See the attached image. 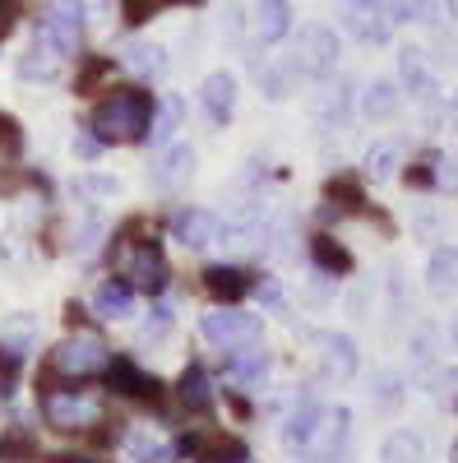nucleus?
Listing matches in <instances>:
<instances>
[{"mask_svg": "<svg viewBox=\"0 0 458 463\" xmlns=\"http://www.w3.org/2000/svg\"><path fill=\"white\" fill-rule=\"evenodd\" d=\"M148 130H153V98L144 89H117L111 98H102L98 111H93V135L102 144L148 139Z\"/></svg>", "mask_w": 458, "mask_h": 463, "instance_id": "f257e3e1", "label": "nucleus"}, {"mask_svg": "<svg viewBox=\"0 0 458 463\" xmlns=\"http://www.w3.org/2000/svg\"><path fill=\"white\" fill-rule=\"evenodd\" d=\"M42 412L56 431H84V427H98L102 403L93 394H79V390H56L42 399Z\"/></svg>", "mask_w": 458, "mask_h": 463, "instance_id": "f03ea898", "label": "nucleus"}, {"mask_svg": "<svg viewBox=\"0 0 458 463\" xmlns=\"http://www.w3.org/2000/svg\"><path fill=\"white\" fill-rule=\"evenodd\" d=\"M79 33H84V0H47V14L37 24V37H47V43L65 56L79 47Z\"/></svg>", "mask_w": 458, "mask_h": 463, "instance_id": "7ed1b4c3", "label": "nucleus"}, {"mask_svg": "<svg viewBox=\"0 0 458 463\" xmlns=\"http://www.w3.org/2000/svg\"><path fill=\"white\" fill-rule=\"evenodd\" d=\"M342 19H348L352 37H361V43H370V47H385L394 37V10L385 5V0H348V5H342Z\"/></svg>", "mask_w": 458, "mask_h": 463, "instance_id": "20e7f679", "label": "nucleus"}, {"mask_svg": "<svg viewBox=\"0 0 458 463\" xmlns=\"http://www.w3.org/2000/svg\"><path fill=\"white\" fill-rule=\"evenodd\" d=\"M51 366L61 371V375H98L102 366H107V347H102V338H93V334H74V338H65L61 347H56V357H51Z\"/></svg>", "mask_w": 458, "mask_h": 463, "instance_id": "39448f33", "label": "nucleus"}, {"mask_svg": "<svg viewBox=\"0 0 458 463\" xmlns=\"http://www.w3.org/2000/svg\"><path fill=\"white\" fill-rule=\"evenodd\" d=\"M333 65H338V37H333L324 24L305 28V33L296 37V70L311 74V80H324Z\"/></svg>", "mask_w": 458, "mask_h": 463, "instance_id": "423d86ee", "label": "nucleus"}, {"mask_svg": "<svg viewBox=\"0 0 458 463\" xmlns=\"http://www.w3.org/2000/svg\"><path fill=\"white\" fill-rule=\"evenodd\" d=\"M126 279H130V288H139V292H163L167 279H172V269H167V260H163L158 246H153V241H139V246H130Z\"/></svg>", "mask_w": 458, "mask_h": 463, "instance_id": "0eeeda50", "label": "nucleus"}, {"mask_svg": "<svg viewBox=\"0 0 458 463\" xmlns=\"http://www.w3.org/2000/svg\"><path fill=\"white\" fill-rule=\"evenodd\" d=\"M200 334L218 347H241L250 338H259V316H241V311H227V316H204Z\"/></svg>", "mask_w": 458, "mask_h": 463, "instance_id": "6e6552de", "label": "nucleus"}, {"mask_svg": "<svg viewBox=\"0 0 458 463\" xmlns=\"http://www.w3.org/2000/svg\"><path fill=\"white\" fill-rule=\"evenodd\" d=\"M102 371H107V384L117 394H130V399H144V403H163V384L153 380V375H144L135 362L117 357V362H107Z\"/></svg>", "mask_w": 458, "mask_h": 463, "instance_id": "1a4fd4ad", "label": "nucleus"}, {"mask_svg": "<svg viewBox=\"0 0 458 463\" xmlns=\"http://www.w3.org/2000/svg\"><path fill=\"white\" fill-rule=\"evenodd\" d=\"M218 218L213 213H204V209H181L176 218H172V237L181 241V246H190V250H200V246H209V241H218Z\"/></svg>", "mask_w": 458, "mask_h": 463, "instance_id": "9d476101", "label": "nucleus"}, {"mask_svg": "<svg viewBox=\"0 0 458 463\" xmlns=\"http://www.w3.org/2000/svg\"><path fill=\"white\" fill-rule=\"evenodd\" d=\"M292 28V5L287 0H255V37L264 47H278Z\"/></svg>", "mask_w": 458, "mask_h": 463, "instance_id": "9b49d317", "label": "nucleus"}, {"mask_svg": "<svg viewBox=\"0 0 458 463\" xmlns=\"http://www.w3.org/2000/svg\"><path fill=\"white\" fill-rule=\"evenodd\" d=\"M204 288H209L213 301L237 306V301L250 292V274H241V269H232V264H213L209 274H204Z\"/></svg>", "mask_w": 458, "mask_h": 463, "instance_id": "f8f14e48", "label": "nucleus"}, {"mask_svg": "<svg viewBox=\"0 0 458 463\" xmlns=\"http://www.w3.org/2000/svg\"><path fill=\"white\" fill-rule=\"evenodd\" d=\"M204 111L213 116V121L218 126H227V121H232V107H237V80H232V74H209V80H204Z\"/></svg>", "mask_w": 458, "mask_h": 463, "instance_id": "ddd939ff", "label": "nucleus"}, {"mask_svg": "<svg viewBox=\"0 0 458 463\" xmlns=\"http://www.w3.org/2000/svg\"><path fill=\"white\" fill-rule=\"evenodd\" d=\"M176 403L190 408V412H209V408H213V380H209L204 366H190V371L181 375V384H176Z\"/></svg>", "mask_w": 458, "mask_h": 463, "instance_id": "4468645a", "label": "nucleus"}, {"mask_svg": "<svg viewBox=\"0 0 458 463\" xmlns=\"http://www.w3.org/2000/svg\"><path fill=\"white\" fill-rule=\"evenodd\" d=\"M324 427V408L320 403H301L287 421H283V440L287 445H305V440H315Z\"/></svg>", "mask_w": 458, "mask_h": 463, "instance_id": "2eb2a0df", "label": "nucleus"}, {"mask_svg": "<svg viewBox=\"0 0 458 463\" xmlns=\"http://www.w3.org/2000/svg\"><path fill=\"white\" fill-rule=\"evenodd\" d=\"M93 306H98V316H107V320H126L135 311V288L130 283H102Z\"/></svg>", "mask_w": 458, "mask_h": 463, "instance_id": "dca6fc26", "label": "nucleus"}, {"mask_svg": "<svg viewBox=\"0 0 458 463\" xmlns=\"http://www.w3.org/2000/svg\"><path fill=\"white\" fill-rule=\"evenodd\" d=\"M398 111V84L389 80H375L361 98V116H370V121H389V116Z\"/></svg>", "mask_w": 458, "mask_h": 463, "instance_id": "f3484780", "label": "nucleus"}, {"mask_svg": "<svg viewBox=\"0 0 458 463\" xmlns=\"http://www.w3.org/2000/svg\"><path fill=\"white\" fill-rule=\"evenodd\" d=\"M398 70H403V89L416 93V98H431V74H426V61L416 47H403L398 52Z\"/></svg>", "mask_w": 458, "mask_h": 463, "instance_id": "a211bd4d", "label": "nucleus"}, {"mask_svg": "<svg viewBox=\"0 0 458 463\" xmlns=\"http://www.w3.org/2000/svg\"><path fill=\"white\" fill-rule=\"evenodd\" d=\"M324 362H329V375H338V380H348L352 371H357V347H352V338L348 334H324Z\"/></svg>", "mask_w": 458, "mask_h": 463, "instance_id": "6ab92c4d", "label": "nucleus"}, {"mask_svg": "<svg viewBox=\"0 0 458 463\" xmlns=\"http://www.w3.org/2000/svg\"><path fill=\"white\" fill-rule=\"evenodd\" d=\"M398 163H403V148H398L394 139H389V144H375V148L366 153V176H370V181H389Z\"/></svg>", "mask_w": 458, "mask_h": 463, "instance_id": "aec40b11", "label": "nucleus"}, {"mask_svg": "<svg viewBox=\"0 0 458 463\" xmlns=\"http://www.w3.org/2000/svg\"><path fill=\"white\" fill-rule=\"evenodd\" d=\"M431 288H435L440 297L458 288V250H453V246H444V250L431 255Z\"/></svg>", "mask_w": 458, "mask_h": 463, "instance_id": "412c9836", "label": "nucleus"}, {"mask_svg": "<svg viewBox=\"0 0 458 463\" xmlns=\"http://www.w3.org/2000/svg\"><path fill=\"white\" fill-rule=\"evenodd\" d=\"M250 458V449L237 440V436H218L213 445H204L200 454H195V463H246Z\"/></svg>", "mask_w": 458, "mask_h": 463, "instance_id": "4be33fe9", "label": "nucleus"}, {"mask_svg": "<svg viewBox=\"0 0 458 463\" xmlns=\"http://www.w3.org/2000/svg\"><path fill=\"white\" fill-rule=\"evenodd\" d=\"M311 255H315L320 269H329V274H348V269H352V255L342 250L333 237H315V241H311Z\"/></svg>", "mask_w": 458, "mask_h": 463, "instance_id": "5701e85b", "label": "nucleus"}, {"mask_svg": "<svg viewBox=\"0 0 458 463\" xmlns=\"http://www.w3.org/2000/svg\"><path fill=\"white\" fill-rule=\"evenodd\" d=\"M379 463H422V440H416L412 431H398L385 440V454H379Z\"/></svg>", "mask_w": 458, "mask_h": 463, "instance_id": "b1692460", "label": "nucleus"}, {"mask_svg": "<svg viewBox=\"0 0 458 463\" xmlns=\"http://www.w3.org/2000/svg\"><path fill=\"white\" fill-rule=\"evenodd\" d=\"M264 371H269V357H264L259 347L241 343L237 353H232V375H237V380H259Z\"/></svg>", "mask_w": 458, "mask_h": 463, "instance_id": "393cba45", "label": "nucleus"}, {"mask_svg": "<svg viewBox=\"0 0 458 463\" xmlns=\"http://www.w3.org/2000/svg\"><path fill=\"white\" fill-rule=\"evenodd\" d=\"M389 10L398 24H435L440 0H389Z\"/></svg>", "mask_w": 458, "mask_h": 463, "instance_id": "a878e982", "label": "nucleus"}, {"mask_svg": "<svg viewBox=\"0 0 458 463\" xmlns=\"http://www.w3.org/2000/svg\"><path fill=\"white\" fill-rule=\"evenodd\" d=\"M190 167H195V153H190V148L181 144V148H172L167 158H163V172H158V181H163V185L190 181Z\"/></svg>", "mask_w": 458, "mask_h": 463, "instance_id": "bb28decb", "label": "nucleus"}, {"mask_svg": "<svg viewBox=\"0 0 458 463\" xmlns=\"http://www.w3.org/2000/svg\"><path fill=\"white\" fill-rule=\"evenodd\" d=\"M130 65L144 74V80H158V74H167V52L163 47H139L130 56Z\"/></svg>", "mask_w": 458, "mask_h": 463, "instance_id": "cd10ccee", "label": "nucleus"}, {"mask_svg": "<svg viewBox=\"0 0 458 463\" xmlns=\"http://www.w3.org/2000/svg\"><path fill=\"white\" fill-rule=\"evenodd\" d=\"M28 454H33L28 431H5V436H0V463H23Z\"/></svg>", "mask_w": 458, "mask_h": 463, "instance_id": "c85d7f7f", "label": "nucleus"}, {"mask_svg": "<svg viewBox=\"0 0 458 463\" xmlns=\"http://www.w3.org/2000/svg\"><path fill=\"white\" fill-rule=\"evenodd\" d=\"M163 5H167V0H121V14H126V24L139 28V24H148L153 14H158Z\"/></svg>", "mask_w": 458, "mask_h": 463, "instance_id": "c756f323", "label": "nucleus"}, {"mask_svg": "<svg viewBox=\"0 0 458 463\" xmlns=\"http://www.w3.org/2000/svg\"><path fill=\"white\" fill-rule=\"evenodd\" d=\"M435 185L440 190H449V195H458V158H453V153H440V158H435Z\"/></svg>", "mask_w": 458, "mask_h": 463, "instance_id": "7c9ffc66", "label": "nucleus"}, {"mask_svg": "<svg viewBox=\"0 0 458 463\" xmlns=\"http://www.w3.org/2000/svg\"><path fill=\"white\" fill-rule=\"evenodd\" d=\"M107 70H111V61H89V65H84V74H79V80H74V89H79V93H89V89H93V84L102 80Z\"/></svg>", "mask_w": 458, "mask_h": 463, "instance_id": "2f4dec72", "label": "nucleus"}, {"mask_svg": "<svg viewBox=\"0 0 458 463\" xmlns=\"http://www.w3.org/2000/svg\"><path fill=\"white\" fill-rule=\"evenodd\" d=\"M130 454H135V458H148V463H163V458H167L163 445H153V440H144V436L130 440Z\"/></svg>", "mask_w": 458, "mask_h": 463, "instance_id": "473e14b6", "label": "nucleus"}, {"mask_svg": "<svg viewBox=\"0 0 458 463\" xmlns=\"http://www.w3.org/2000/svg\"><path fill=\"white\" fill-rule=\"evenodd\" d=\"M19 353H10V347H0V384H10L14 375H19Z\"/></svg>", "mask_w": 458, "mask_h": 463, "instance_id": "72a5a7b5", "label": "nucleus"}, {"mask_svg": "<svg viewBox=\"0 0 458 463\" xmlns=\"http://www.w3.org/2000/svg\"><path fill=\"white\" fill-rule=\"evenodd\" d=\"M181 126V102H167L163 107V121H158V135H167V130H176Z\"/></svg>", "mask_w": 458, "mask_h": 463, "instance_id": "f704fd0d", "label": "nucleus"}, {"mask_svg": "<svg viewBox=\"0 0 458 463\" xmlns=\"http://www.w3.org/2000/svg\"><path fill=\"white\" fill-rule=\"evenodd\" d=\"M0 144H5V148H10V153H14V148H19V126H14V121H10V116H0Z\"/></svg>", "mask_w": 458, "mask_h": 463, "instance_id": "c9c22d12", "label": "nucleus"}, {"mask_svg": "<svg viewBox=\"0 0 458 463\" xmlns=\"http://www.w3.org/2000/svg\"><path fill=\"white\" fill-rule=\"evenodd\" d=\"M74 148H79V158H98L102 139H98V135H79V144H74Z\"/></svg>", "mask_w": 458, "mask_h": 463, "instance_id": "e433bc0d", "label": "nucleus"}, {"mask_svg": "<svg viewBox=\"0 0 458 463\" xmlns=\"http://www.w3.org/2000/svg\"><path fill=\"white\" fill-rule=\"evenodd\" d=\"M444 14H449V19H458V0H444Z\"/></svg>", "mask_w": 458, "mask_h": 463, "instance_id": "4c0bfd02", "label": "nucleus"}, {"mask_svg": "<svg viewBox=\"0 0 458 463\" xmlns=\"http://www.w3.org/2000/svg\"><path fill=\"white\" fill-rule=\"evenodd\" d=\"M0 10H5V14H10V10H14V0H0Z\"/></svg>", "mask_w": 458, "mask_h": 463, "instance_id": "58836bf2", "label": "nucleus"}, {"mask_svg": "<svg viewBox=\"0 0 458 463\" xmlns=\"http://www.w3.org/2000/svg\"><path fill=\"white\" fill-rule=\"evenodd\" d=\"M453 121H458V98H453Z\"/></svg>", "mask_w": 458, "mask_h": 463, "instance_id": "ea45409f", "label": "nucleus"}, {"mask_svg": "<svg viewBox=\"0 0 458 463\" xmlns=\"http://www.w3.org/2000/svg\"><path fill=\"white\" fill-rule=\"evenodd\" d=\"M453 347H458V325H453Z\"/></svg>", "mask_w": 458, "mask_h": 463, "instance_id": "a19ab883", "label": "nucleus"}]
</instances>
